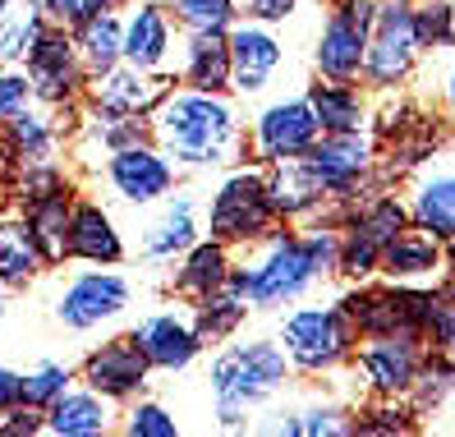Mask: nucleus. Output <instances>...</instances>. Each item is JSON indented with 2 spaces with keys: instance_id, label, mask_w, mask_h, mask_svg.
<instances>
[{
  "instance_id": "nucleus-1",
  "label": "nucleus",
  "mask_w": 455,
  "mask_h": 437,
  "mask_svg": "<svg viewBox=\"0 0 455 437\" xmlns=\"http://www.w3.org/2000/svg\"><path fill=\"white\" fill-rule=\"evenodd\" d=\"M336 249H340V231L331 222H308V226H290L276 222L258 244L235 254L230 281L244 290L253 313H272L299 299L336 277Z\"/></svg>"
},
{
  "instance_id": "nucleus-2",
  "label": "nucleus",
  "mask_w": 455,
  "mask_h": 437,
  "mask_svg": "<svg viewBox=\"0 0 455 437\" xmlns=\"http://www.w3.org/2000/svg\"><path fill=\"white\" fill-rule=\"evenodd\" d=\"M148 139L175 161L180 175L230 171L249 161V125L239 120L230 93H198L175 84L152 111Z\"/></svg>"
},
{
  "instance_id": "nucleus-3",
  "label": "nucleus",
  "mask_w": 455,
  "mask_h": 437,
  "mask_svg": "<svg viewBox=\"0 0 455 437\" xmlns=\"http://www.w3.org/2000/svg\"><path fill=\"white\" fill-rule=\"evenodd\" d=\"M290 360L276 336H249V341H221L207 368L212 387V415L221 428H249L253 415H262L285 387H290Z\"/></svg>"
},
{
  "instance_id": "nucleus-4",
  "label": "nucleus",
  "mask_w": 455,
  "mask_h": 437,
  "mask_svg": "<svg viewBox=\"0 0 455 437\" xmlns=\"http://www.w3.org/2000/svg\"><path fill=\"white\" fill-rule=\"evenodd\" d=\"M276 226V207L267 194V175L258 161H239V166L221 171L217 189L203 203V235H217L230 249H249L267 231Z\"/></svg>"
},
{
  "instance_id": "nucleus-5",
  "label": "nucleus",
  "mask_w": 455,
  "mask_h": 437,
  "mask_svg": "<svg viewBox=\"0 0 455 437\" xmlns=\"http://www.w3.org/2000/svg\"><path fill=\"white\" fill-rule=\"evenodd\" d=\"M281 350L294 373H308V377H323V373H336V368H350L355 360V345H359V332L350 313H345L336 299L327 304H299L281 318V332H276Z\"/></svg>"
},
{
  "instance_id": "nucleus-6",
  "label": "nucleus",
  "mask_w": 455,
  "mask_h": 437,
  "mask_svg": "<svg viewBox=\"0 0 455 437\" xmlns=\"http://www.w3.org/2000/svg\"><path fill=\"white\" fill-rule=\"evenodd\" d=\"M304 166L313 180L323 184V194L331 198V222L345 203L363 198L368 189H382L378 171V139L368 129H345V134H317V143L304 152Z\"/></svg>"
},
{
  "instance_id": "nucleus-7",
  "label": "nucleus",
  "mask_w": 455,
  "mask_h": 437,
  "mask_svg": "<svg viewBox=\"0 0 455 437\" xmlns=\"http://www.w3.org/2000/svg\"><path fill=\"white\" fill-rule=\"evenodd\" d=\"M423 46L414 37V19H410V0H378L363 46V74L359 84L378 97V93H400L410 84V74L419 69Z\"/></svg>"
},
{
  "instance_id": "nucleus-8",
  "label": "nucleus",
  "mask_w": 455,
  "mask_h": 437,
  "mask_svg": "<svg viewBox=\"0 0 455 437\" xmlns=\"http://www.w3.org/2000/svg\"><path fill=\"white\" fill-rule=\"evenodd\" d=\"M133 304V281L120 267H78L51 299V313L65 332H97L111 327Z\"/></svg>"
},
{
  "instance_id": "nucleus-9",
  "label": "nucleus",
  "mask_w": 455,
  "mask_h": 437,
  "mask_svg": "<svg viewBox=\"0 0 455 437\" xmlns=\"http://www.w3.org/2000/svg\"><path fill=\"white\" fill-rule=\"evenodd\" d=\"M23 74H28L33 101L46 106V111L74 116L78 106H84L88 74H84V65H78L69 28H60V23H46V28L37 33V42L28 46V56H23Z\"/></svg>"
},
{
  "instance_id": "nucleus-10",
  "label": "nucleus",
  "mask_w": 455,
  "mask_h": 437,
  "mask_svg": "<svg viewBox=\"0 0 455 437\" xmlns=\"http://www.w3.org/2000/svg\"><path fill=\"white\" fill-rule=\"evenodd\" d=\"M92 175L129 207H156L166 194H175L184 184L180 166L152 139H139V143H124L116 152H106Z\"/></svg>"
},
{
  "instance_id": "nucleus-11",
  "label": "nucleus",
  "mask_w": 455,
  "mask_h": 437,
  "mask_svg": "<svg viewBox=\"0 0 455 437\" xmlns=\"http://www.w3.org/2000/svg\"><path fill=\"white\" fill-rule=\"evenodd\" d=\"M372 14H378V0H331L313 37V69L336 84H359Z\"/></svg>"
},
{
  "instance_id": "nucleus-12",
  "label": "nucleus",
  "mask_w": 455,
  "mask_h": 437,
  "mask_svg": "<svg viewBox=\"0 0 455 437\" xmlns=\"http://www.w3.org/2000/svg\"><path fill=\"white\" fill-rule=\"evenodd\" d=\"M317 116L308 97H276L267 101L262 111L249 120V161L258 166H272V161H290V157H304L317 143Z\"/></svg>"
},
{
  "instance_id": "nucleus-13",
  "label": "nucleus",
  "mask_w": 455,
  "mask_h": 437,
  "mask_svg": "<svg viewBox=\"0 0 455 437\" xmlns=\"http://www.w3.org/2000/svg\"><path fill=\"white\" fill-rule=\"evenodd\" d=\"M423 341L414 332H382V336H359L350 368L359 373L368 396H410L419 364H423Z\"/></svg>"
},
{
  "instance_id": "nucleus-14",
  "label": "nucleus",
  "mask_w": 455,
  "mask_h": 437,
  "mask_svg": "<svg viewBox=\"0 0 455 437\" xmlns=\"http://www.w3.org/2000/svg\"><path fill=\"white\" fill-rule=\"evenodd\" d=\"M74 373H78L84 387L101 392L106 401H116V405H129L133 396H143L148 382H152V364L143 360V350L133 345L129 332H116V336L97 341L84 360H78Z\"/></svg>"
},
{
  "instance_id": "nucleus-15",
  "label": "nucleus",
  "mask_w": 455,
  "mask_h": 437,
  "mask_svg": "<svg viewBox=\"0 0 455 437\" xmlns=\"http://www.w3.org/2000/svg\"><path fill=\"white\" fill-rule=\"evenodd\" d=\"M69 129H74V116L46 111V106L33 101V106H23L19 116H10L5 125H0V139H5L19 171L60 166V161H69Z\"/></svg>"
},
{
  "instance_id": "nucleus-16",
  "label": "nucleus",
  "mask_w": 455,
  "mask_h": 437,
  "mask_svg": "<svg viewBox=\"0 0 455 437\" xmlns=\"http://www.w3.org/2000/svg\"><path fill=\"white\" fill-rule=\"evenodd\" d=\"M129 244L124 231L101 198L78 194L69 216V239H65V267H124Z\"/></svg>"
},
{
  "instance_id": "nucleus-17",
  "label": "nucleus",
  "mask_w": 455,
  "mask_h": 437,
  "mask_svg": "<svg viewBox=\"0 0 455 437\" xmlns=\"http://www.w3.org/2000/svg\"><path fill=\"white\" fill-rule=\"evenodd\" d=\"M175 88V74H152L139 65H116L97 78H88L84 88V106H101L116 116H133V120H152V111L162 106V97Z\"/></svg>"
},
{
  "instance_id": "nucleus-18",
  "label": "nucleus",
  "mask_w": 455,
  "mask_h": 437,
  "mask_svg": "<svg viewBox=\"0 0 455 437\" xmlns=\"http://www.w3.org/2000/svg\"><path fill=\"white\" fill-rule=\"evenodd\" d=\"M129 336L143 350L152 373H184L189 364H198L203 350H207L203 336L194 332V322H189V309H156V313L133 322Z\"/></svg>"
},
{
  "instance_id": "nucleus-19",
  "label": "nucleus",
  "mask_w": 455,
  "mask_h": 437,
  "mask_svg": "<svg viewBox=\"0 0 455 437\" xmlns=\"http://www.w3.org/2000/svg\"><path fill=\"white\" fill-rule=\"evenodd\" d=\"M230 42V93L235 97H262L272 88L276 69L285 65V42L276 37V28L253 19H239L226 33Z\"/></svg>"
},
{
  "instance_id": "nucleus-20",
  "label": "nucleus",
  "mask_w": 455,
  "mask_h": 437,
  "mask_svg": "<svg viewBox=\"0 0 455 437\" xmlns=\"http://www.w3.org/2000/svg\"><path fill=\"white\" fill-rule=\"evenodd\" d=\"M124 14V65H139L152 74H175L180 28L166 10V0H133Z\"/></svg>"
},
{
  "instance_id": "nucleus-21",
  "label": "nucleus",
  "mask_w": 455,
  "mask_h": 437,
  "mask_svg": "<svg viewBox=\"0 0 455 437\" xmlns=\"http://www.w3.org/2000/svg\"><path fill=\"white\" fill-rule=\"evenodd\" d=\"M198 235H203V203L180 184L175 194L156 203L152 222L139 231V258L152 267H171Z\"/></svg>"
},
{
  "instance_id": "nucleus-22",
  "label": "nucleus",
  "mask_w": 455,
  "mask_h": 437,
  "mask_svg": "<svg viewBox=\"0 0 455 437\" xmlns=\"http://www.w3.org/2000/svg\"><path fill=\"white\" fill-rule=\"evenodd\" d=\"M262 175H267V194H272L276 222H290V226L331 222V198L323 194V184H317L313 171L304 166V157L272 161V166H262Z\"/></svg>"
},
{
  "instance_id": "nucleus-23",
  "label": "nucleus",
  "mask_w": 455,
  "mask_h": 437,
  "mask_svg": "<svg viewBox=\"0 0 455 437\" xmlns=\"http://www.w3.org/2000/svg\"><path fill=\"white\" fill-rule=\"evenodd\" d=\"M42 433L51 437H106V433H120V405L106 401L101 392L74 382L65 387L56 401L42 409Z\"/></svg>"
},
{
  "instance_id": "nucleus-24",
  "label": "nucleus",
  "mask_w": 455,
  "mask_h": 437,
  "mask_svg": "<svg viewBox=\"0 0 455 437\" xmlns=\"http://www.w3.org/2000/svg\"><path fill=\"white\" fill-rule=\"evenodd\" d=\"M230 267H235V249H230V244H221L217 235H198L189 249L171 263L166 290H171V299H180V304H194V299H203L217 286H226Z\"/></svg>"
},
{
  "instance_id": "nucleus-25",
  "label": "nucleus",
  "mask_w": 455,
  "mask_h": 437,
  "mask_svg": "<svg viewBox=\"0 0 455 437\" xmlns=\"http://www.w3.org/2000/svg\"><path fill=\"white\" fill-rule=\"evenodd\" d=\"M78 180L69 184H56V189H46V194H28V198H19L10 203L23 222H28L33 239L42 244V254L51 263V271L65 267V239H69V216H74V203H78Z\"/></svg>"
},
{
  "instance_id": "nucleus-26",
  "label": "nucleus",
  "mask_w": 455,
  "mask_h": 437,
  "mask_svg": "<svg viewBox=\"0 0 455 437\" xmlns=\"http://www.w3.org/2000/svg\"><path fill=\"white\" fill-rule=\"evenodd\" d=\"M442 263H446V244L419 226H405L382 249L378 277L400 281V286H433V281H442Z\"/></svg>"
},
{
  "instance_id": "nucleus-27",
  "label": "nucleus",
  "mask_w": 455,
  "mask_h": 437,
  "mask_svg": "<svg viewBox=\"0 0 455 437\" xmlns=\"http://www.w3.org/2000/svg\"><path fill=\"white\" fill-rule=\"evenodd\" d=\"M175 84L198 88V93H230V42H226V33H180Z\"/></svg>"
},
{
  "instance_id": "nucleus-28",
  "label": "nucleus",
  "mask_w": 455,
  "mask_h": 437,
  "mask_svg": "<svg viewBox=\"0 0 455 437\" xmlns=\"http://www.w3.org/2000/svg\"><path fill=\"white\" fill-rule=\"evenodd\" d=\"M46 271L51 263L42 254V244L33 239L28 222L14 207H0V286L19 295V290H33Z\"/></svg>"
},
{
  "instance_id": "nucleus-29",
  "label": "nucleus",
  "mask_w": 455,
  "mask_h": 437,
  "mask_svg": "<svg viewBox=\"0 0 455 437\" xmlns=\"http://www.w3.org/2000/svg\"><path fill=\"white\" fill-rule=\"evenodd\" d=\"M304 97H308L323 134L368 129V120H372V93L363 84H336V78L317 74L313 84H304Z\"/></svg>"
},
{
  "instance_id": "nucleus-30",
  "label": "nucleus",
  "mask_w": 455,
  "mask_h": 437,
  "mask_svg": "<svg viewBox=\"0 0 455 437\" xmlns=\"http://www.w3.org/2000/svg\"><path fill=\"white\" fill-rule=\"evenodd\" d=\"M405 207H410V226L451 244L455 239V171H423L410 184Z\"/></svg>"
},
{
  "instance_id": "nucleus-31",
  "label": "nucleus",
  "mask_w": 455,
  "mask_h": 437,
  "mask_svg": "<svg viewBox=\"0 0 455 437\" xmlns=\"http://www.w3.org/2000/svg\"><path fill=\"white\" fill-rule=\"evenodd\" d=\"M69 37H74L78 65H84L88 78L116 69L124 61V14L120 10H101V14H92L84 23H74Z\"/></svg>"
},
{
  "instance_id": "nucleus-32",
  "label": "nucleus",
  "mask_w": 455,
  "mask_h": 437,
  "mask_svg": "<svg viewBox=\"0 0 455 437\" xmlns=\"http://www.w3.org/2000/svg\"><path fill=\"white\" fill-rule=\"evenodd\" d=\"M189 309V322H194V332L203 336V345L212 350V345H221V341H230V336H239V327L249 322V299H244V290H239L230 277H226V286H217L212 295H203V299H194V304H184Z\"/></svg>"
},
{
  "instance_id": "nucleus-33",
  "label": "nucleus",
  "mask_w": 455,
  "mask_h": 437,
  "mask_svg": "<svg viewBox=\"0 0 455 437\" xmlns=\"http://www.w3.org/2000/svg\"><path fill=\"white\" fill-rule=\"evenodd\" d=\"M355 409L340 401H304L285 409V419L262 424V433H290V437H350Z\"/></svg>"
},
{
  "instance_id": "nucleus-34",
  "label": "nucleus",
  "mask_w": 455,
  "mask_h": 437,
  "mask_svg": "<svg viewBox=\"0 0 455 437\" xmlns=\"http://www.w3.org/2000/svg\"><path fill=\"white\" fill-rule=\"evenodd\" d=\"M42 28H46L42 0H0V65H23Z\"/></svg>"
},
{
  "instance_id": "nucleus-35",
  "label": "nucleus",
  "mask_w": 455,
  "mask_h": 437,
  "mask_svg": "<svg viewBox=\"0 0 455 437\" xmlns=\"http://www.w3.org/2000/svg\"><path fill=\"white\" fill-rule=\"evenodd\" d=\"M419 433V409L405 396H368L355 409L350 437H410Z\"/></svg>"
},
{
  "instance_id": "nucleus-36",
  "label": "nucleus",
  "mask_w": 455,
  "mask_h": 437,
  "mask_svg": "<svg viewBox=\"0 0 455 437\" xmlns=\"http://www.w3.org/2000/svg\"><path fill=\"white\" fill-rule=\"evenodd\" d=\"M451 396H455V350H423L419 377H414L405 401L419 415H427V409H442Z\"/></svg>"
},
{
  "instance_id": "nucleus-37",
  "label": "nucleus",
  "mask_w": 455,
  "mask_h": 437,
  "mask_svg": "<svg viewBox=\"0 0 455 437\" xmlns=\"http://www.w3.org/2000/svg\"><path fill=\"white\" fill-rule=\"evenodd\" d=\"M180 33H230L239 23V0H166Z\"/></svg>"
},
{
  "instance_id": "nucleus-38",
  "label": "nucleus",
  "mask_w": 455,
  "mask_h": 437,
  "mask_svg": "<svg viewBox=\"0 0 455 437\" xmlns=\"http://www.w3.org/2000/svg\"><path fill=\"white\" fill-rule=\"evenodd\" d=\"M410 19L423 51L455 46V0H410Z\"/></svg>"
},
{
  "instance_id": "nucleus-39",
  "label": "nucleus",
  "mask_w": 455,
  "mask_h": 437,
  "mask_svg": "<svg viewBox=\"0 0 455 437\" xmlns=\"http://www.w3.org/2000/svg\"><path fill=\"white\" fill-rule=\"evenodd\" d=\"M120 433L124 437H175L180 433V419L162 401H152L148 392L133 396L129 405H120Z\"/></svg>"
},
{
  "instance_id": "nucleus-40",
  "label": "nucleus",
  "mask_w": 455,
  "mask_h": 437,
  "mask_svg": "<svg viewBox=\"0 0 455 437\" xmlns=\"http://www.w3.org/2000/svg\"><path fill=\"white\" fill-rule=\"evenodd\" d=\"M78 373L60 360H37L28 373H23V405H33V409H46L51 401H56L65 387H74Z\"/></svg>"
},
{
  "instance_id": "nucleus-41",
  "label": "nucleus",
  "mask_w": 455,
  "mask_h": 437,
  "mask_svg": "<svg viewBox=\"0 0 455 437\" xmlns=\"http://www.w3.org/2000/svg\"><path fill=\"white\" fill-rule=\"evenodd\" d=\"M124 0H42L46 10V23H60V28H74V23H84L101 10H120Z\"/></svg>"
},
{
  "instance_id": "nucleus-42",
  "label": "nucleus",
  "mask_w": 455,
  "mask_h": 437,
  "mask_svg": "<svg viewBox=\"0 0 455 437\" xmlns=\"http://www.w3.org/2000/svg\"><path fill=\"white\" fill-rule=\"evenodd\" d=\"M23 106H33L28 74H23V65H0V125L10 116H19Z\"/></svg>"
},
{
  "instance_id": "nucleus-43",
  "label": "nucleus",
  "mask_w": 455,
  "mask_h": 437,
  "mask_svg": "<svg viewBox=\"0 0 455 437\" xmlns=\"http://www.w3.org/2000/svg\"><path fill=\"white\" fill-rule=\"evenodd\" d=\"M294 14H299V0H239V19L267 23V28H281Z\"/></svg>"
},
{
  "instance_id": "nucleus-44",
  "label": "nucleus",
  "mask_w": 455,
  "mask_h": 437,
  "mask_svg": "<svg viewBox=\"0 0 455 437\" xmlns=\"http://www.w3.org/2000/svg\"><path fill=\"white\" fill-rule=\"evenodd\" d=\"M42 433V409L33 405H10L5 415H0V437H37Z\"/></svg>"
},
{
  "instance_id": "nucleus-45",
  "label": "nucleus",
  "mask_w": 455,
  "mask_h": 437,
  "mask_svg": "<svg viewBox=\"0 0 455 437\" xmlns=\"http://www.w3.org/2000/svg\"><path fill=\"white\" fill-rule=\"evenodd\" d=\"M23 401V368H10V364H0V415H5L10 405Z\"/></svg>"
},
{
  "instance_id": "nucleus-46",
  "label": "nucleus",
  "mask_w": 455,
  "mask_h": 437,
  "mask_svg": "<svg viewBox=\"0 0 455 437\" xmlns=\"http://www.w3.org/2000/svg\"><path fill=\"white\" fill-rule=\"evenodd\" d=\"M14 180H19V166H14V157H10L5 139H0V207L14 203Z\"/></svg>"
},
{
  "instance_id": "nucleus-47",
  "label": "nucleus",
  "mask_w": 455,
  "mask_h": 437,
  "mask_svg": "<svg viewBox=\"0 0 455 437\" xmlns=\"http://www.w3.org/2000/svg\"><path fill=\"white\" fill-rule=\"evenodd\" d=\"M437 286L455 295V239L446 244V263H442V281H437Z\"/></svg>"
},
{
  "instance_id": "nucleus-48",
  "label": "nucleus",
  "mask_w": 455,
  "mask_h": 437,
  "mask_svg": "<svg viewBox=\"0 0 455 437\" xmlns=\"http://www.w3.org/2000/svg\"><path fill=\"white\" fill-rule=\"evenodd\" d=\"M446 116H451V125H455V69L446 74Z\"/></svg>"
},
{
  "instance_id": "nucleus-49",
  "label": "nucleus",
  "mask_w": 455,
  "mask_h": 437,
  "mask_svg": "<svg viewBox=\"0 0 455 437\" xmlns=\"http://www.w3.org/2000/svg\"><path fill=\"white\" fill-rule=\"evenodd\" d=\"M5 313H10V290L0 286V332H5Z\"/></svg>"
}]
</instances>
